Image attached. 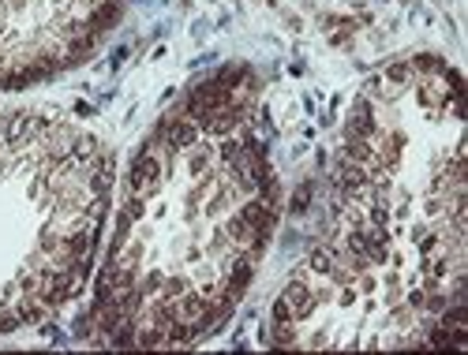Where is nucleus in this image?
Instances as JSON below:
<instances>
[{
    "mask_svg": "<svg viewBox=\"0 0 468 355\" xmlns=\"http://www.w3.org/2000/svg\"><path fill=\"white\" fill-rule=\"evenodd\" d=\"M195 94L135 165L98 322L116 344L203 337L232 310L274 221V187L240 94Z\"/></svg>",
    "mask_w": 468,
    "mask_h": 355,
    "instance_id": "obj_1",
    "label": "nucleus"
},
{
    "mask_svg": "<svg viewBox=\"0 0 468 355\" xmlns=\"http://www.w3.org/2000/svg\"><path fill=\"white\" fill-rule=\"evenodd\" d=\"M112 0H0V78L16 83L75 60Z\"/></svg>",
    "mask_w": 468,
    "mask_h": 355,
    "instance_id": "obj_2",
    "label": "nucleus"
}]
</instances>
